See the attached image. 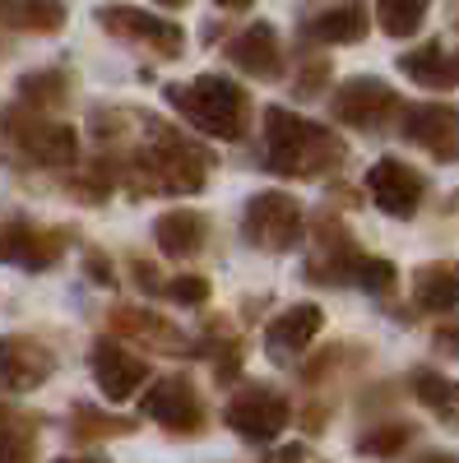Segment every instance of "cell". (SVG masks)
Returning <instances> with one entry per match:
<instances>
[{
  "mask_svg": "<svg viewBox=\"0 0 459 463\" xmlns=\"http://www.w3.org/2000/svg\"><path fill=\"white\" fill-rule=\"evenodd\" d=\"M19 89H24V98H33V102H56L61 89H65V80H61V74H24Z\"/></svg>",
  "mask_w": 459,
  "mask_h": 463,
  "instance_id": "cell-26",
  "label": "cell"
},
{
  "mask_svg": "<svg viewBox=\"0 0 459 463\" xmlns=\"http://www.w3.org/2000/svg\"><path fill=\"white\" fill-rule=\"evenodd\" d=\"M0 463H33V421L0 408Z\"/></svg>",
  "mask_w": 459,
  "mask_h": 463,
  "instance_id": "cell-19",
  "label": "cell"
},
{
  "mask_svg": "<svg viewBox=\"0 0 459 463\" xmlns=\"http://www.w3.org/2000/svg\"><path fill=\"white\" fill-rule=\"evenodd\" d=\"M227 427L246 440H274L288 427V403L274 390H242L227 403Z\"/></svg>",
  "mask_w": 459,
  "mask_h": 463,
  "instance_id": "cell-5",
  "label": "cell"
},
{
  "mask_svg": "<svg viewBox=\"0 0 459 463\" xmlns=\"http://www.w3.org/2000/svg\"><path fill=\"white\" fill-rule=\"evenodd\" d=\"M390 111H395V89L380 84V80H349V84L334 93V116H339L343 126L376 130Z\"/></svg>",
  "mask_w": 459,
  "mask_h": 463,
  "instance_id": "cell-7",
  "label": "cell"
},
{
  "mask_svg": "<svg viewBox=\"0 0 459 463\" xmlns=\"http://www.w3.org/2000/svg\"><path fill=\"white\" fill-rule=\"evenodd\" d=\"M52 371H56V357L43 343L19 338V334L0 338V390L28 394V390H37V384H47Z\"/></svg>",
  "mask_w": 459,
  "mask_h": 463,
  "instance_id": "cell-4",
  "label": "cell"
},
{
  "mask_svg": "<svg viewBox=\"0 0 459 463\" xmlns=\"http://www.w3.org/2000/svg\"><path fill=\"white\" fill-rule=\"evenodd\" d=\"M167 297H177V301H205L209 297V283L205 279H177L167 288Z\"/></svg>",
  "mask_w": 459,
  "mask_h": 463,
  "instance_id": "cell-28",
  "label": "cell"
},
{
  "mask_svg": "<svg viewBox=\"0 0 459 463\" xmlns=\"http://www.w3.org/2000/svg\"><path fill=\"white\" fill-rule=\"evenodd\" d=\"M144 417L163 421L167 431H200V399L190 394L181 375L153 380V390L144 394Z\"/></svg>",
  "mask_w": 459,
  "mask_h": 463,
  "instance_id": "cell-9",
  "label": "cell"
},
{
  "mask_svg": "<svg viewBox=\"0 0 459 463\" xmlns=\"http://www.w3.org/2000/svg\"><path fill=\"white\" fill-rule=\"evenodd\" d=\"M358 274H362V288H371V292L395 288V264L390 260H358Z\"/></svg>",
  "mask_w": 459,
  "mask_h": 463,
  "instance_id": "cell-27",
  "label": "cell"
},
{
  "mask_svg": "<svg viewBox=\"0 0 459 463\" xmlns=\"http://www.w3.org/2000/svg\"><path fill=\"white\" fill-rule=\"evenodd\" d=\"M264 153H270L274 172H316L339 148L320 126L301 121V116H292L283 107H270L264 111Z\"/></svg>",
  "mask_w": 459,
  "mask_h": 463,
  "instance_id": "cell-1",
  "label": "cell"
},
{
  "mask_svg": "<svg viewBox=\"0 0 459 463\" xmlns=\"http://www.w3.org/2000/svg\"><path fill=\"white\" fill-rule=\"evenodd\" d=\"M89 269H93V279H98V283H111V274H107V264H102V260H98V255H93V260H89Z\"/></svg>",
  "mask_w": 459,
  "mask_h": 463,
  "instance_id": "cell-32",
  "label": "cell"
},
{
  "mask_svg": "<svg viewBox=\"0 0 459 463\" xmlns=\"http://www.w3.org/2000/svg\"><path fill=\"white\" fill-rule=\"evenodd\" d=\"M404 135H408L413 144L441 153V158H445V153H459V111H454V107H441V102L413 107L408 121H404Z\"/></svg>",
  "mask_w": 459,
  "mask_h": 463,
  "instance_id": "cell-12",
  "label": "cell"
},
{
  "mask_svg": "<svg viewBox=\"0 0 459 463\" xmlns=\"http://www.w3.org/2000/svg\"><path fill=\"white\" fill-rule=\"evenodd\" d=\"M74 431H80V436H126V431H135V421L98 417L93 408H80V412H74Z\"/></svg>",
  "mask_w": 459,
  "mask_h": 463,
  "instance_id": "cell-24",
  "label": "cell"
},
{
  "mask_svg": "<svg viewBox=\"0 0 459 463\" xmlns=\"http://www.w3.org/2000/svg\"><path fill=\"white\" fill-rule=\"evenodd\" d=\"M93 380H98V390L111 399V403H126L139 384L148 380V366L135 357V353H126V347H117V343H93Z\"/></svg>",
  "mask_w": 459,
  "mask_h": 463,
  "instance_id": "cell-8",
  "label": "cell"
},
{
  "mask_svg": "<svg viewBox=\"0 0 459 463\" xmlns=\"http://www.w3.org/2000/svg\"><path fill=\"white\" fill-rule=\"evenodd\" d=\"M408 436H413V431L404 427V421H395V427H376L371 436H362L358 449H362V454H376V458H395V454L408 445Z\"/></svg>",
  "mask_w": 459,
  "mask_h": 463,
  "instance_id": "cell-23",
  "label": "cell"
},
{
  "mask_svg": "<svg viewBox=\"0 0 459 463\" xmlns=\"http://www.w3.org/2000/svg\"><path fill=\"white\" fill-rule=\"evenodd\" d=\"M52 463H98V458H70V454H65V458H52Z\"/></svg>",
  "mask_w": 459,
  "mask_h": 463,
  "instance_id": "cell-34",
  "label": "cell"
},
{
  "mask_svg": "<svg viewBox=\"0 0 459 463\" xmlns=\"http://www.w3.org/2000/svg\"><path fill=\"white\" fill-rule=\"evenodd\" d=\"M19 24L33 33H56L65 24V5L61 0H19Z\"/></svg>",
  "mask_w": 459,
  "mask_h": 463,
  "instance_id": "cell-22",
  "label": "cell"
},
{
  "mask_svg": "<svg viewBox=\"0 0 459 463\" xmlns=\"http://www.w3.org/2000/svg\"><path fill=\"white\" fill-rule=\"evenodd\" d=\"M413 301L423 311H450L459 301V264H423L413 274Z\"/></svg>",
  "mask_w": 459,
  "mask_h": 463,
  "instance_id": "cell-17",
  "label": "cell"
},
{
  "mask_svg": "<svg viewBox=\"0 0 459 463\" xmlns=\"http://www.w3.org/2000/svg\"><path fill=\"white\" fill-rule=\"evenodd\" d=\"M19 139H24V148H28L43 167H65V163H74V130H70V126L33 121V126H19Z\"/></svg>",
  "mask_w": 459,
  "mask_h": 463,
  "instance_id": "cell-14",
  "label": "cell"
},
{
  "mask_svg": "<svg viewBox=\"0 0 459 463\" xmlns=\"http://www.w3.org/2000/svg\"><path fill=\"white\" fill-rule=\"evenodd\" d=\"M404 74H413L417 84L427 89H445V84H459V52H441V47H423L399 61Z\"/></svg>",
  "mask_w": 459,
  "mask_h": 463,
  "instance_id": "cell-18",
  "label": "cell"
},
{
  "mask_svg": "<svg viewBox=\"0 0 459 463\" xmlns=\"http://www.w3.org/2000/svg\"><path fill=\"white\" fill-rule=\"evenodd\" d=\"M413 463H459V454H441V449H432V454H423V458H413Z\"/></svg>",
  "mask_w": 459,
  "mask_h": 463,
  "instance_id": "cell-31",
  "label": "cell"
},
{
  "mask_svg": "<svg viewBox=\"0 0 459 463\" xmlns=\"http://www.w3.org/2000/svg\"><path fill=\"white\" fill-rule=\"evenodd\" d=\"M367 190H371L376 209H386L390 218H408L417 209V200H423V181H417V172L399 158H380L367 172Z\"/></svg>",
  "mask_w": 459,
  "mask_h": 463,
  "instance_id": "cell-6",
  "label": "cell"
},
{
  "mask_svg": "<svg viewBox=\"0 0 459 463\" xmlns=\"http://www.w3.org/2000/svg\"><path fill=\"white\" fill-rule=\"evenodd\" d=\"M311 33L320 37V43H358V37H367V14L358 5H343V10H330L311 24Z\"/></svg>",
  "mask_w": 459,
  "mask_h": 463,
  "instance_id": "cell-20",
  "label": "cell"
},
{
  "mask_svg": "<svg viewBox=\"0 0 459 463\" xmlns=\"http://www.w3.org/2000/svg\"><path fill=\"white\" fill-rule=\"evenodd\" d=\"M218 5H227V10H246L251 0H218Z\"/></svg>",
  "mask_w": 459,
  "mask_h": 463,
  "instance_id": "cell-33",
  "label": "cell"
},
{
  "mask_svg": "<svg viewBox=\"0 0 459 463\" xmlns=\"http://www.w3.org/2000/svg\"><path fill=\"white\" fill-rule=\"evenodd\" d=\"M167 102L177 111H186L190 126H200L205 135L237 139L242 126H246V98H242V89L218 80V74H200V80L186 84V89H167Z\"/></svg>",
  "mask_w": 459,
  "mask_h": 463,
  "instance_id": "cell-2",
  "label": "cell"
},
{
  "mask_svg": "<svg viewBox=\"0 0 459 463\" xmlns=\"http://www.w3.org/2000/svg\"><path fill=\"white\" fill-rule=\"evenodd\" d=\"M270 463H311V454H306L301 445H292V449H283V454H274Z\"/></svg>",
  "mask_w": 459,
  "mask_h": 463,
  "instance_id": "cell-29",
  "label": "cell"
},
{
  "mask_svg": "<svg viewBox=\"0 0 459 463\" xmlns=\"http://www.w3.org/2000/svg\"><path fill=\"white\" fill-rule=\"evenodd\" d=\"M432 0H376V19L390 37H408L417 24H423Z\"/></svg>",
  "mask_w": 459,
  "mask_h": 463,
  "instance_id": "cell-21",
  "label": "cell"
},
{
  "mask_svg": "<svg viewBox=\"0 0 459 463\" xmlns=\"http://www.w3.org/2000/svg\"><path fill=\"white\" fill-rule=\"evenodd\" d=\"M246 237L264 250H292L301 237V209L292 195H279V190H264L246 204Z\"/></svg>",
  "mask_w": 459,
  "mask_h": 463,
  "instance_id": "cell-3",
  "label": "cell"
},
{
  "mask_svg": "<svg viewBox=\"0 0 459 463\" xmlns=\"http://www.w3.org/2000/svg\"><path fill=\"white\" fill-rule=\"evenodd\" d=\"M316 334H320V311H316V306H292V311H283V316L270 325L264 343H270L274 357H288V353H297V347L311 343Z\"/></svg>",
  "mask_w": 459,
  "mask_h": 463,
  "instance_id": "cell-16",
  "label": "cell"
},
{
  "mask_svg": "<svg viewBox=\"0 0 459 463\" xmlns=\"http://www.w3.org/2000/svg\"><path fill=\"white\" fill-rule=\"evenodd\" d=\"M227 56H233V65L246 70V74H279V37H274V28L255 24L227 47Z\"/></svg>",
  "mask_w": 459,
  "mask_h": 463,
  "instance_id": "cell-15",
  "label": "cell"
},
{
  "mask_svg": "<svg viewBox=\"0 0 459 463\" xmlns=\"http://www.w3.org/2000/svg\"><path fill=\"white\" fill-rule=\"evenodd\" d=\"M98 24H102L107 33H117V37H144V43H158L163 56H177V52H181V28L153 19V14H144V10L107 5V10H98Z\"/></svg>",
  "mask_w": 459,
  "mask_h": 463,
  "instance_id": "cell-11",
  "label": "cell"
},
{
  "mask_svg": "<svg viewBox=\"0 0 459 463\" xmlns=\"http://www.w3.org/2000/svg\"><path fill=\"white\" fill-rule=\"evenodd\" d=\"M153 237H158V250L172 260H186L205 246V218L190 213V209H172L153 222Z\"/></svg>",
  "mask_w": 459,
  "mask_h": 463,
  "instance_id": "cell-13",
  "label": "cell"
},
{
  "mask_svg": "<svg viewBox=\"0 0 459 463\" xmlns=\"http://www.w3.org/2000/svg\"><path fill=\"white\" fill-rule=\"evenodd\" d=\"M413 394L423 399L427 408H445V399H450V380H441L436 371H413Z\"/></svg>",
  "mask_w": 459,
  "mask_h": 463,
  "instance_id": "cell-25",
  "label": "cell"
},
{
  "mask_svg": "<svg viewBox=\"0 0 459 463\" xmlns=\"http://www.w3.org/2000/svg\"><path fill=\"white\" fill-rule=\"evenodd\" d=\"M441 412L459 421V384H450V399H445V408H441Z\"/></svg>",
  "mask_w": 459,
  "mask_h": 463,
  "instance_id": "cell-30",
  "label": "cell"
},
{
  "mask_svg": "<svg viewBox=\"0 0 459 463\" xmlns=\"http://www.w3.org/2000/svg\"><path fill=\"white\" fill-rule=\"evenodd\" d=\"M158 5H181V0H158Z\"/></svg>",
  "mask_w": 459,
  "mask_h": 463,
  "instance_id": "cell-35",
  "label": "cell"
},
{
  "mask_svg": "<svg viewBox=\"0 0 459 463\" xmlns=\"http://www.w3.org/2000/svg\"><path fill=\"white\" fill-rule=\"evenodd\" d=\"M65 250V232H37L28 222H14L0 232V260L5 264H24V269H47L56 264Z\"/></svg>",
  "mask_w": 459,
  "mask_h": 463,
  "instance_id": "cell-10",
  "label": "cell"
}]
</instances>
